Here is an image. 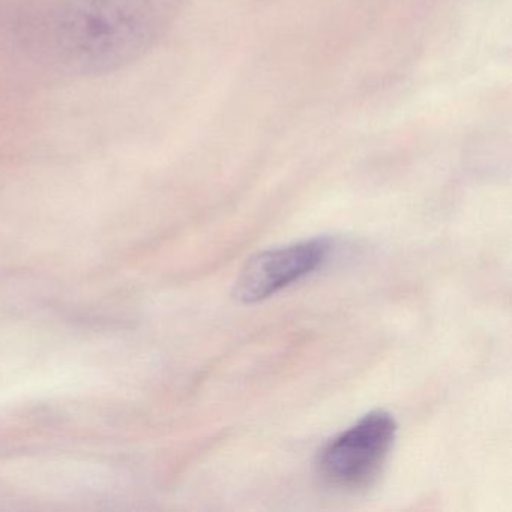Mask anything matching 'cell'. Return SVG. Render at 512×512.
<instances>
[{
    "label": "cell",
    "instance_id": "obj_1",
    "mask_svg": "<svg viewBox=\"0 0 512 512\" xmlns=\"http://www.w3.org/2000/svg\"><path fill=\"white\" fill-rule=\"evenodd\" d=\"M184 0H26L19 40L50 76L89 79L142 59L166 35Z\"/></svg>",
    "mask_w": 512,
    "mask_h": 512
},
{
    "label": "cell",
    "instance_id": "obj_3",
    "mask_svg": "<svg viewBox=\"0 0 512 512\" xmlns=\"http://www.w3.org/2000/svg\"><path fill=\"white\" fill-rule=\"evenodd\" d=\"M329 248V242L322 238L263 251L242 268L233 295L244 304L263 301L316 271L325 262Z\"/></svg>",
    "mask_w": 512,
    "mask_h": 512
},
{
    "label": "cell",
    "instance_id": "obj_2",
    "mask_svg": "<svg viewBox=\"0 0 512 512\" xmlns=\"http://www.w3.org/2000/svg\"><path fill=\"white\" fill-rule=\"evenodd\" d=\"M395 433L397 424L388 412L367 413L323 448L319 458L320 475L343 490L370 487L382 472Z\"/></svg>",
    "mask_w": 512,
    "mask_h": 512
}]
</instances>
